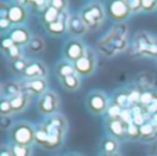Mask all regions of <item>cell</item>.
<instances>
[{"mask_svg": "<svg viewBox=\"0 0 157 156\" xmlns=\"http://www.w3.org/2000/svg\"><path fill=\"white\" fill-rule=\"evenodd\" d=\"M80 15H81V18H83L84 24H86L87 29L94 30V29H98V28L102 25V22L105 21L108 13H106L102 3L91 2L81 8Z\"/></svg>", "mask_w": 157, "mask_h": 156, "instance_id": "6da1fadb", "label": "cell"}, {"mask_svg": "<svg viewBox=\"0 0 157 156\" xmlns=\"http://www.w3.org/2000/svg\"><path fill=\"white\" fill-rule=\"evenodd\" d=\"M35 135H36V127L30 124L29 122H17L14 126L10 129L8 137H10L11 142L17 144V145H24L30 146L35 142Z\"/></svg>", "mask_w": 157, "mask_h": 156, "instance_id": "7a4b0ae2", "label": "cell"}, {"mask_svg": "<svg viewBox=\"0 0 157 156\" xmlns=\"http://www.w3.org/2000/svg\"><path fill=\"white\" fill-rule=\"evenodd\" d=\"M106 13H108L109 18L112 21H114L116 24L125 22L132 15V11H131L130 6H128V0H114V2H110Z\"/></svg>", "mask_w": 157, "mask_h": 156, "instance_id": "3957f363", "label": "cell"}, {"mask_svg": "<svg viewBox=\"0 0 157 156\" xmlns=\"http://www.w3.org/2000/svg\"><path fill=\"white\" fill-rule=\"evenodd\" d=\"M36 107H37V111L40 115L52 116L57 113L58 109H59V97H58L54 91L48 90L41 97H39L37 105H36Z\"/></svg>", "mask_w": 157, "mask_h": 156, "instance_id": "277c9868", "label": "cell"}, {"mask_svg": "<svg viewBox=\"0 0 157 156\" xmlns=\"http://www.w3.org/2000/svg\"><path fill=\"white\" fill-rule=\"evenodd\" d=\"M109 97L105 91L94 90L87 97V107L92 115H102L109 108Z\"/></svg>", "mask_w": 157, "mask_h": 156, "instance_id": "5b68a950", "label": "cell"}, {"mask_svg": "<svg viewBox=\"0 0 157 156\" xmlns=\"http://www.w3.org/2000/svg\"><path fill=\"white\" fill-rule=\"evenodd\" d=\"M87 53V47L80 39H71L63 44V60H68L71 62H77L80 58H83Z\"/></svg>", "mask_w": 157, "mask_h": 156, "instance_id": "8992f818", "label": "cell"}, {"mask_svg": "<svg viewBox=\"0 0 157 156\" xmlns=\"http://www.w3.org/2000/svg\"><path fill=\"white\" fill-rule=\"evenodd\" d=\"M95 68H97V57L91 49H87L86 55L75 62V69L78 76H90L95 72Z\"/></svg>", "mask_w": 157, "mask_h": 156, "instance_id": "52a82bcc", "label": "cell"}, {"mask_svg": "<svg viewBox=\"0 0 157 156\" xmlns=\"http://www.w3.org/2000/svg\"><path fill=\"white\" fill-rule=\"evenodd\" d=\"M41 124H43L44 130H46V133H47V144H46V146H44V148H46V149H55V148H58V146L62 144L63 135H65L66 133H63L62 130H59L58 127L50 124L47 120L41 122Z\"/></svg>", "mask_w": 157, "mask_h": 156, "instance_id": "ba28073f", "label": "cell"}, {"mask_svg": "<svg viewBox=\"0 0 157 156\" xmlns=\"http://www.w3.org/2000/svg\"><path fill=\"white\" fill-rule=\"evenodd\" d=\"M22 91L30 97H41L46 91H48V83L46 79H33L22 80Z\"/></svg>", "mask_w": 157, "mask_h": 156, "instance_id": "9c48e42d", "label": "cell"}, {"mask_svg": "<svg viewBox=\"0 0 157 156\" xmlns=\"http://www.w3.org/2000/svg\"><path fill=\"white\" fill-rule=\"evenodd\" d=\"M47 75H48V69L47 65L43 61L39 60H33L29 62L26 71L22 75V79L24 80H33V79H46Z\"/></svg>", "mask_w": 157, "mask_h": 156, "instance_id": "30bf717a", "label": "cell"}, {"mask_svg": "<svg viewBox=\"0 0 157 156\" xmlns=\"http://www.w3.org/2000/svg\"><path fill=\"white\" fill-rule=\"evenodd\" d=\"M66 28H68V33L72 36V39H78L87 33V26L84 24L83 18L80 14L72 13L69 14L68 22H66Z\"/></svg>", "mask_w": 157, "mask_h": 156, "instance_id": "8fae6325", "label": "cell"}, {"mask_svg": "<svg viewBox=\"0 0 157 156\" xmlns=\"http://www.w3.org/2000/svg\"><path fill=\"white\" fill-rule=\"evenodd\" d=\"M8 37L14 41V44H17V46L24 49V47H26L28 44L30 43L33 35L28 26L19 25V26H14L13 29H11V32L8 33Z\"/></svg>", "mask_w": 157, "mask_h": 156, "instance_id": "7c38bea8", "label": "cell"}, {"mask_svg": "<svg viewBox=\"0 0 157 156\" xmlns=\"http://www.w3.org/2000/svg\"><path fill=\"white\" fill-rule=\"evenodd\" d=\"M7 18L10 19V22L14 26H19V25H24L25 22L29 18V13H28L26 7L18 4V3H14V4L8 6V15Z\"/></svg>", "mask_w": 157, "mask_h": 156, "instance_id": "4fadbf2b", "label": "cell"}, {"mask_svg": "<svg viewBox=\"0 0 157 156\" xmlns=\"http://www.w3.org/2000/svg\"><path fill=\"white\" fill-rule=\"evenodd\" d=\"M106 131L110 137L119 140H125L127 138V126L123 123L120 119H108L106 120Z\"/></svg>", "mask_w": 157, "mask_h": 156, "instance_id": "5bb4252c", "label": "cell"}, {"mask_svg": "<svg viewBox=\"0 0 157 156\" xmlns=\"http://www.w3.org/2000/svg\"><path fill=\"white\" fill-rule=\"evenodd\" d=\"M155 43H157V39L153 35H150L149 32H138L134 36V40H132V44L136 46L141 55H145L146 50Z\"/></svg>", "mask_w": 157, "mask_h": 156, "instance_id": "9a60e30c", "label": "cell"}, {"mask_svg": "<svg viewBox=\"0 0 157 156\" xmlns=\"http://www.w3.org/2000/svg\"><path fill=\"white\" fill-rule=\"evenodd\" d=\"M68 18H69V13L68 10L66 11H62L59 15V19L54 24H50L47 26H44L46 32L51 36H61L63 35L65 32H68V28H66V22H68Z\"/></svg>", "mask_w": 157, "mask_h": 156, "instance_id": "2e32d148", "label": "cell"}, {"mask_svg": "<svg viewBox=\"0 0 157 156\" xmlns=\"http://www.w3.org/2000/svg\"><path fill=\"white\" fill-rule=\"evenodd\" d=\"M22 93V83L15 82V80H10L2 84V97L3 98L11 99L13 97L18 96Z\"/></svg>", "mask_w": 157, "mask_h": 156, "instance_id": "e0dca14e", "label": "cell"}, {"mask_svg": "<svg viewBox=\"0 0 157 156\" xmlns=\"http://www.w3.org/2000/svg\"><path fill=\"white\" fill-rule=\"evenodd\" d=\"M55 73L61 80L68 76H72V75H77L76 69H75V64L68 60H62L55 65Z\"/></svg>", "mask_w": 157, "mask_h": 156, "instance_id": "ac0fdd59", "label": "cell"}, {"mask_svg": "<svg viewBox=\"0 0 157 156\" xmlns=\"http://www.w3.org/2000/svg\"><path fill=\"white\" fill-rule=\"evenodd\" d=\"M30 101H32V97L28 96V94L24 93V91H22L21 94H18V96L13 97V98L10 99L11 107H13L14 112H21V111H25L28 107H29Z\"/></svg>", "mask_w": 157, "mask_h": 156, "instance_id": "d6986e66", "label": "cell"}, {"mask_svg": "<svg viewBox=\"0 0 157 156\" xmlns=\"http://www.w3.org/2000/svg\"><path fill=\"white\" fill-rule=\"evenodd\" d=\"M155 76L150 72H141L135 77V86L138 88H144V91H147L155 86Z\"/></svg>", "mask_w": 157, "mask_h": 156, "instance_id": "ffe728a7", "label": "cell"}, {"mask_svg": "<svg viewBox=\"0 0 157 156\" xmlns=\"http://www.w3.org/2000/svg\"><path fill=\"white\" fill-rule=\"evenodd\" d=\"M59 15H61V13L57 10V8L52 7L51 3H50L48 7H47L43 13H40V19L44 24V26H47V25H50V24L57 22L58 19H59Z\"/></svg>", "mask_w": 157, "mask_h": 156, "instance_id": "44dd1931", "label": "cell"}, {"mask_svg": "<svg viewBox=\"0 0 157 156\" xmlns=\"http://www.w3.org/2000/svg\"><path fill=\"white\" fill-rule=\"evenodd\" d=\"M117 149H119V141L116 138L110 137H105L101 142V151L103 155H112V154H117Z\"/></svg>", "mask_w": 157, "mask_h": 156, "instance_id": "7402d4cb", "label": "cell"}, {"mask_svg": "<svg viewBox=\"0 0 157 156\" xmlns=\"http://www.w3.org/2000/svg\"><path fill=\"white\" fill-rule=\"evenodd\" d=\"M44 40L40 37V36H37V35H35L32 37V40H30V43L26 46V53L29 55H37V54H40V53H43V50H44Z\"/></svg>", "mask_w": 157, "mask_h": 156, "instance_id": "603a6c76", "label": "cell"}, {"mask_svg": "<svg viewBox=\"0 0 157 156\" xmlns=\"http://www.w3.org/2000/svg\"><path fill=\"white\" fill-rule=\"evenodd\" d=\"M61 83H62V87L65 88L66 91H76L81 86L80 76H78V75H72V76L65 77V79L61 80Z\"/></svg>", "mask_w": 157, "mask_h": 156, "instance_id": "cb8c5ba5", "label": "cell"}, {"mask_svg": "<svg viewBox=\"0 0 157 156\" xmlns=\"http://www.w3.org/2000/svg\"><path fill=\"white\" fill-rule=\"evenodd\" d=\"M46 120L50 124H52V126L58 127L59 130H62L63 133L68 131V120H66V118L63 115H61V113H55V115H52V116H48Z\"/></svg>", "mask_w": 157, "mask_h": 156, "instance_id": "d4e9b609", "label": "cell"}, {"mask_svg": "<svg viewBox=\"0 0 157 156\" xmlns=\"http://www.w3.org/2000/svg\"><path fill=\"white\" fill-rule=\"evenodd\" d=\"M114 104H117L119 107H121L123 109L125 108H131L130 107V99H128V90H117L113 94V101Z\"/></svg>", "mask_w": 157, "mask_h": 156, "instance_id": "484cf974", "label": "cell"}, {"mask_svg": "<svg viewBox=\"0 0 157 156\" xmlns=\"http://www.w3.org/2000/svg\"><path fill=\"white\" fill-rule=\"evenodd\" d=\"M113 33V32H112ZM117 53H121V51H127L128 47H130V43H128V39H123V37H117V36H112V39L109 40V43Z\"/></svg>", "mask_w": 157, "mask_h": 156, "instance_id": "4316f807", "label": "cell"}, {"mask_svg": "<svg viewBox=\"0 0 157 156\" xmlns=\"http://www.w3.org/2000/svg\"><path fill=\"white\" fill-rule=\"evenodd\" d=\"M29 62H30V61L28 60L26 57L21 58V60L13 61V62L10 64L11 71H13L15 75H24V72L26 71V68H28V65H29Z\"/></svg>", "mask_w": 157, "mask_h": 156, "instance_id": "83f0119b", "label": "cell"}, {"mask_svg": "<svg viewBox=\"0 0 157 156\" xmlns=\"http://www.w3.org/2000/svg\"><path fill=\"white\" fill-rule=\"evenodd\" d=\"M36 127V135H35V142L37 144V145H40V146H46V144H47V133H46V130H44V127H43V124L41 123H39L37 126H35Z\"/></svg>", "mask_w": 157, "mask_h": 156, "instance_id": "f1b7e54d", "label": "cell"}, {"mask_svg": "<svg viewBox=\"0 0 157 156\" xmlns=\"http://www.w3.org/2000/svg\"><path fill=\"white\" fill-rule=\"evenodd\" d=\"M127 140H130V141H138V140H142L141 127L135 126L134 123L128 124V126H127Z\"/></svg>", "mask_w": 157, "mask_h": 156, "instance_id": "f546056e", "label": "cell"}, {"mask_svg": "<svg viewBox=\"0 0 157 156\" xmlns=\"http://www.w3.org/2000/svg\"><path fill=\"white\" fill-rule=\"evenodd\" d=\"M6 55L8 57V60L13 62V61H17V60H21V58H24V50H22V47L17 46V44H14L13 47H11L10 50H8L7 53H6Z\"/></svg>", "mask_w": 157, "mask_h": 156, "instance_id": "4dcf8cb0", "label": "cell"}, {"mask_svg": "<svg viewBox=\"0 0 157 156\" xmlns=\"http://www.w3.org/2000/svg\"><path fill=\"white\" fill-rule=\"evenodd\" d=\"M11 149H13L14 156H32L33 151L30 146H24V145H17V144H11Z\"/></svg>", "mask_w": 157, "mask_h": 156, "instance_id": "1f68e13d", "label": "cell"}, {"mask_svg": "<svg viewBox=\"0 0 157 156\" xmlns=\"http://www.w3.org/2000/svg\"><path fill=\"white\" fill-rule=\"evenodd\" d=\"M121 113H123V108L119 107L117 104H114V102H110L108 111H106L108 119H110V120H113V119H120Z\"/></svg>", "mask_w": 157, "mask_h": 156, "instance_id": "d6a6232c", "label": "cell"}, {"mask_svg": "<svg viewBox=\"0 0 157 156\" xmlns=\"http://www.w3.org/2000/svg\"><path fill=\"white\" fill-rule=\"evenodd\" d=\"M141 94L142 90H139L138 87H132L128 90V99H130V107L132 108L134 105H138L141 102Z\"/></svg>", "mask_w": 157, "mask_h": 156, "instance_id": "836d02e7", "label": "cell"}, {"mask_svg": "<svg viewBox=\"0 0 157 156\" xmlns=\"http://www.w3.org/2000/svg\"><path fill=\"white\" fill-rule=\"evenodd\" d=\"M112 32L114 33V36L117 37H123V39H127L128 37V26L125 22H121V24H116L112 29Z\"/></svg>", "mask_w": 157, "mask_h": 156, "instance_id": "e575fe53", "label": "cell"}, {"mask_svg": "<svg viewBox=\"0 0 157 156\" xmlns=\"http://www.w3.org/2000/svg\"><path fill=\"white\" fill-rule=\"evenodd\" d=\"M13 107H11V102L8 98H3L0 99V115L2 116H10L13 115Z\"/></svg>", "mask_w": 157, "mask_h": 156, "instance_id": "d590c367", "label": "cell"}, {"mask_svg": "<svg viewBox=\"0 0 157 156\" xmlns=\"http://www.w3.org/2000/svg\"><path fill=\"white\" fill-rule=\"evenodd\" d=\"M155 97H156V93H153V91H150V90H147V91H142V94H141V102L139 104L142 105V107H149L150 104H152V101L155 99Z\"/></svg>", "mask_w": 157, "mask_h": 156, "instance_id": "8d00e7d4", "label": "cell"}, {"mask_svg": "<svg viewBox=\"0 0 157 156\" xmlns=\"http://www.w3.org/2000/svg\"><path fill=\"white\" fill-rule=\"evenodd\" d=\"M98 50L102 55L105 57H113V55L117 54V51L110 46V44H98Z\"/></svg>", "mask_w": 157, "mask_h": 156, "instance_id": "74e56055", "label": "cell"}, {"mask_svg": "<svg viewBox=\"0 0 157 156\" xmlns=\"http://www.w3.org/2000/svg\"><path fill=\"white\" fill-rule=\"evenodd\" d=\"M132 119H134V113H132V109H131V108L123 109V113H121V116H120V120H121L125 126L132 123Z\"/></svg>", "mask_w": 157, "mask_h": 156, "instance_id": "f35d334b", "label": "cell"}, {"mask_svg": "<svg viewBox=\"0 0 157 156\" xmlns=\"http://www.w3.org/2000/svg\"><path fill=\"white\" fill-rule=\"evenodd\" d=\"M142 10L146 13L157 10V0H142Z\"/></svg>", "mask_w": 157, "mask_h": 156, "instance_id": "ab89813d", "label": "cell"}, {"mask_svg": "<svg viewBox=\"0 0 157 156\" xmlns=\"http://www.w3.org/2000/svg\"><path fill=\"white\" fill-rule=\"evenodd\" d=\"M13 28H14V25L11 24L8 18H0V30H2L3 33H4V32L10 33Z\"/></svg>", "mask_w": 157, "mask_h": 156, "instance_id": "60d3db41", "label": "cell"}, {"mask_svg": "<svg viewBox=\"0 0 157 156\" xmlns=\"http://www.w3.org/2000/svg\"><path fill=\"white\" fill-rule=\"evenodd\" d=\"M50 3H51L52 7L57 8L59 13H62V11H66V10H68V3L63 2V0H52V2H50Z\"/></svg>", "mask_w": 157, "mask_h": 156, "instance_id": "b9f144b4", "label": "cell"}, {"mask_svg": "<svg viewBox=\"0 0 157 156\" xmlns=\"http://www.w3.org/2000/svg\"><path fill=\"white\" fill-rule=\"evenodd\" d=\"M14 124H13V119L10 116H0V127L3 130L6 129H11Z\"/></svg>", "mask_w": 157, "mask_h": 156, "instance_id": "7bdbcfd3", "label": "cell"}, {"mask_svg": "<svg viewBox=\"0 0 157 156\" xmlns=\"http://www.w3.org/2000/svg\"><path fill=\"white\" fill-rule=\"evenodd\" d=\"M32 6H33L35 8H37L40 13H43V11L50 6V2H46V0H33V2H32Z\"/></svg>", "mask_w": 157, "mask_h": 156, "instance_id": "ee69618b", "label": "cell"}, {"mask_svg": "<svg viewBox=\"0 0 157 156\" xmlns=\"http://www.w3.org/2000/svg\"><path fill=\"white\" fill-rule=\"evenodd\" d=\"M0 46H2V51L6 54V53H7L8 50H10L11 47L14 46V41L7 36V37H3L2 39V43H0Z\"/></svg>", "mask_w": 157, "mask_h": 156, "instance_id": "f6af8a7d", "label": "cell"}, {"mask_svg": "<svg viewBox=\"0 0 157 156\" xmlns=\"http://www.w3.org/2000/svg\"><path fill=\"white\" fill-rule=\"evenodd\" d=\"M128 6H130L132 13L142 11V0H128Z\"/></svg>", "mask_w": 157, "mask_h": 156, "instance_id": "bcb514c9", "label": "cell"}, {"mask_svg": "<svg viewBox=\"0 0 157 156\" xmlns=\"http://www.w3.org/2000/svg\"><path fill=\"white\" fill-rule=\"evenodd\" d=\"M145 111H146V113H147V116H149V119H150V116H152V115L157 113V93H156L155 99L152 101V104H150L149 107L145 108Z\"/></svg>", "mask_w": 157, "mask_h": 156, "instance_id": "7dc6e473", "label": "cell"}, {"mask_svg": "<svg viewBox=\"0 0 157 156\" xmlns=\"http://www.w3.org/2000/svg\"><path fill=\"white\" fill-rule=\"evenodd\" d=\"M0 156H14L11 146H8L7 144H2V146H0Z\"/></svg>", "mask_w": 157, "mask_h": 156, "instance_id": "c3c4849f", "label": "cell"}, {"mask_svg": "<svg viewBox=\"0 0 157 156\" xmlns=\"http://www.w3.org/2000/svg\"><path fill=\"white\" fill-rule=\"evenodd\" d=\"M152 156H157V141L153 142V154H152Z\"/></svg>", "mask_w": 157, "mask_h": 156, "instance_id": "681fc988", "label": "cell"}, {"mask_svg": "<svg viewBox=\"0 0 157 156\" xmlns=\"http://www.w3.org/2000/svg\"><path fill=\"white\" fill-rule=\"evenodd\" d=\"M101 156H120V155H119V154H112V155H103V154H102Z\"/></svg>", "mask_w": 157, "mask_h": 156, "instance_id": "f907efd6", "label": "cell"}, {"mask_svg": "<svg viewBox=\"0 0 157 156\" xmlns=\"http://www.w3.org/2000/svg\"><path fill=\"white\" fill-rule=\"evenodd\" d=\"M68 156H81V155H78V154H71V155H68Z\"/></svg>", "mask_w": 157, "mask_h": 156, "instance_id": "816d5d0a", "label": "cell"}]
</instances>
